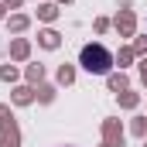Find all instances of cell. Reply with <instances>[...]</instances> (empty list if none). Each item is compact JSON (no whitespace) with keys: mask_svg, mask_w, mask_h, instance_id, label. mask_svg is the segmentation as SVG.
Instances as JSON below:
<instances>
[{"mask_svg":"<svg viewBox=\"0 0 147 147\" xmlns=\"http://www.w3.org/2000/svg\"><path fill=\"white\" fill-rule=\"evenodd\" d=\"M82 65L89 69V72H110L113 58L106 48H99V45H89V48H82Z\"/></svg>","mask_w":147,"mask_h":147,"instance_id":"6da1fadb","label":"cell"}]
</instances>
